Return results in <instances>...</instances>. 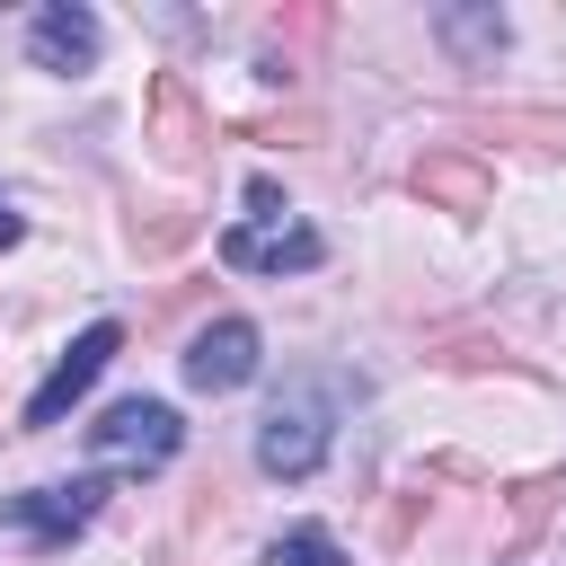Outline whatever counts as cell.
<instances>
[{
  "instance_id": "10",
  "label": "cell",
  "mask_w": 566,
  "mask_h": 566,
  "mask_svg": "<svg viewBox=\"0 0 566 566\" xmlns=\"http://www.w3.org/2000/svg\"><path fill=\"white\" fill-rule=\"evenodd\" d=\"M433 35L451 44V62H460V71H486V62L504 53V35H513V27H504V9H495V0H460V9H433Z\"/></svg>"
},
{
  "instance_id": "13",
  "label": "cell",
  "mask_w": 566,
  "mask_h": 566,
  "mask_svg": "<svg viewBox=\"0 0 566 566\" xmlns=\"http://www.w3.org/2000/svg\"><path fill=\"white\" fill-rule=\"evenodd\" d=\"M557 495H566V469H539V478H522V486H513V548H531V539L548 531Z\"/></svg>"
},
{
  "instance_id": "18",
  "label": "cell",
  "mask_w": 566,
  "mask_h": 566,
  "mask_svg": "<svg viewBox=\"0 0 566 566\" xmlns=\"http://www.w3.org/2000/svg\"><path fill=\"white\" fill-rule=\"evenodd\" d=\"M18 239H27V221H18V203L0 195V248H18Z\"/></svg>"
},
{
  "instance_id": "17",
  "label": "cell",
  "mask_w": 566,
  "mask_h": 566,
  "mask_svg": "<svg viewBox=\"0 0 566 566\" xmlns=\"http://www.w3.org/2000/svg\"><path fill=\"white\" fill-rule=\"evenodd\" d=\"M416 513H424V495H398V504H389V539H407V531H416Z\"/></svg>"
},
{
  "instance_id": "6",
  "label": "cell",
  "mask_w": 566,
  "mask_h": 566,
  "mask_svg": "<svg viewBox=\"0 0 566 566\" xmlns=\"http://www.w3.org/2000/svg\"><path fill=\"white\" fill-rule=\"evenodd\" d=\"M256 363H265V336H256L248 318H212V327H195V345H186V389L230 398V389L256 380Z\"/></svg>"
},
{
  "instance_id": "2",
  "label": "cell",
  "mask_w": 566,
  "mask_h": 566,
  "mask_svg": "<svg viewBox=\"0 0 566 566\" xmlns=\"http://www.w3.org/2000/svg\"><path fill=\"white\" fill-rule=\"evenodd\" d=\"M221 256H230L239 274H310V265L327 256V239H318L310 221H292V203H283L274 177H248V221L221 239Z\"/></svg>"
},
{
  "instance_id": "14",
  "label": "cell",
  "mask_w": 566,
  "mask_h": 566,
  "mask_svg": "<svg viewBox=\"0 0 566 566\" xmlns=\"http://www.w3.org/2000/svg\"><path fill=\"white\" fill-rule=\"evenodd\" d=\"M265 566H345V548H336L318 522H301V531H283V539L265 548Z\"/></svg>"
},
{
  "instance_id": "4",
  "label": "cell",
  "mask_w": 566,
  "mask_h": 566,
  "mask_svg": "<svg viewBox=\"0 0 566 566\" xmlns=\"http://www.w3.org/2000/svg\"><path fill=\"white\" fill-rule=\"evenodd\" d=\"M142 142L168 159V168H195L203 159V142H212V115L195 106V88H186V71H150V88H142Z\"/></svg>"
},
{
  "instance_id": "9",
  "label": "cell",
  "mask_w": 566,
  "mask_h": 566,
  "mask_svg": "<svg viewBox=\"0 0 566 566\" xmlns=\"http://www.w3.org/2000/svg\"><path fill=\"white\" fill-rule=\"evenodd\" d=\"M407 186H416L433 212H460V221H478V212L495 203V177H486L469 150H424V159L407 168Z\"/></svg>"
},
{
  "instance_id": "11",
  "label": "cell",
  "mask_w": 566,
  "mask_h": 566,
  "mask_svg": "<svg viewBox=\"0 0 566 566\" xmlns=\"http://www.w3.org/2000/svg\"><path fill=\"white\" fill-rule=\"evenodd\" d=\"M478 133H504V142H522V150H539V159H557L566 150V115H548V106H495V115H469Z\"/></svg>"
},
{
  "instance_id": "16",
  "label": "cell",
  "mask_w": 566,
  "mask_h": 566,
  "mask_svg": "<svg viewBox=\"0 0 566 566\" xmlns=\"http://www.w3.org/2000/svg\"><path fill=\"white\" fill-rule=\"evenodd\" d=\"M274 35H327V9H283Z\"/></svg>"
},
{
  "instance_id": "1",
  "label": "cell",
  "mask_w": 566,
  "mask_h": 566,
  "mask_svg": "<svg viewBox=\"0 0 566 566\" xmlns=\"http://www.w3.org/2000/svg\"><path fill=\"white\" fill-rule=\"evenodd\" d=\"M354 398H363V380H345V371H283V389L265 398V424H256L265 478H318V460L336 442V416Z\"/></svg>"
},
{
  "instance_id": "8",
  "label": "cell",
  "mask_w": 566,
  "mask_h": 566,
  "mask_svg": "<svg viewBox=\"0 0 566 566\" xmlns=\"http://www.w3.org/2000/svg\"><path fill=\"white\" fill-rule=\"evenodd\" d=\"M97 44H106V27H97V9H80V0H53V9H35L27 18V62L35 71H97Z\"/></svg>"
},
{
  "instance_id": "3",
  "label": "cell",
  "mask_w": 566,
  "mask_h": 566,
  "mask_svg": "<svg viewBox=\"0 0 566 566\" xmlns=\"http://www.w3.org/2000/svg\"><path fill=\"white\" fill-rule=\"evenodd\" d=\"M177 442H186V424H177V407H159V398H115L97 424H88V451L106 460V469H168L177 460Z\"/></svg>"
},
{
  "instance_id": "12",
  "label": "cell",
  "mask_w": 566,
  "mask_h": 566,
  "mask_svg": "<svg viewBox=\"0 0 566 566\" xmlns=\"http://www.w3.org/2000/svg\"><path fill=\"white\" fill-rule=\"evenodd\" d=\"M433 363H442V371H486V363H495V371H522V380H539V371H531L522 354H504L495 336H469V327H451V336H433Z\"/></svg>"
},
{
  "instance_id": "15",
  "label": "cell",
  "mask_w": 566,
  "mask_h": 566,
  "mask_svg": "<svg viewBox=\"0 0 566 566\" xmlns=\"http://www.w3.org/2000/svg\"><path fill=\"white\" fill-rule=\"evenodd\" d=\"M195 239V212H159V221H142V256H168V248H186Z\"/></svg>"
},
{
  "instance_id": "5",
  "label": "cell",
  "mask_w": 566,
  "mask_h": 566,
  "mask_svg": "<svg viewBox=\"0 0 566 566\" xmlns=\"http://www.w3.org/2000/svg\"><path fill=\"white\" fill-rule=\"evenodd\" d=\"M115 345H124V327L115 318H97V327H80L71 345H62V363L44 371V389L27 398V433H44V424H62L71 416V398H88V380L115 363Z\"/></svg>"
},
{
  "instance_id": "7",
  "label": "cell",
  "mask_w": 566,
  "mask_h": 566,
  "mask_svg": "<svg viewBox=\"0 0 566 566\" xmlns=\"http://www.w3.org/2000/svg\"><path fill=\"white\" fill-rule=\"evenodd\" d=\"M97 504H106V478H71V486H27V495H9L0 513H9L35 548H62L71 531L97 522Z\"/></svg>"
}]
</instances>
